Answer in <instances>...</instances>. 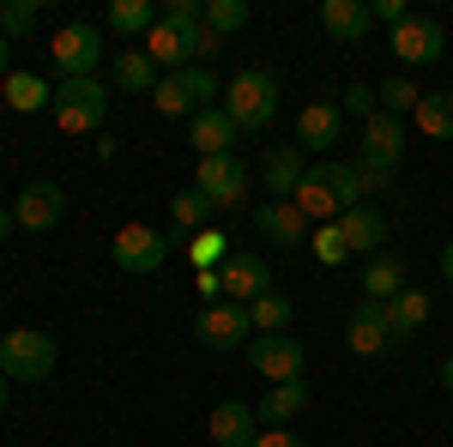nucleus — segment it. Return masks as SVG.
<instances>
[{
    "label": "nucleus",
    "mask_w": 453,
    "mask_h": 447,
    "mask_svg": "<svg viewBox=\"0 0 453 447\" xmlns=\"http://www.w3.org/2000/svg\"><path fill=\"white\" fill-rule=\"evenodd\" d=\"M194 290L206 297V309H211V303H224V284H218V273H200V278H194Z\"/></svg>",
    "instance_id": "49530a36"
},
{
    "label": "nucleus",
    "mask_w": 453,
    "mask_h": 447,
    "mask_svg": "<svg viewBox=\"0 0 453 447\" xmlns=\"http://www.w3.org/2000/svg\"><path fill=\"white\" fill-rule=\"evenodd\" d=\"M339 230H345L350 254H375V248L387 242V218L375 206H350L345 218H339Z\"/></svg>",
    "instance_id": "412c9836"
},
{
    "label": "nucleus",
    "mask_w": 453,
    "mask_h": 447,
    "mask_svg": "<svg viewBox=\"0 0 453 447\" xmlns=\"http://www.w3.org/2000/svg\"><path fill=\"white\" fill-rule=\"evenodd\" d=\"M115 85H121V91H157V67L145 61V49L115 55Z\"/></svg>",
    "instance_id": "2f4dec72"
},
{
    "label": "nucleus",
    "mask_w": 453,
    "mask_h": 447,
    "mask_svg": "<svg viewBox=\"0 0 453 447\" xmlns=\"http://www.w3.org/2000/svg\"><path fill=\"white\" fill-rule=\"evenodd\" d=\"M170 254H175L170 236L151 230V224H127V230H115V266H121V273H157Z\"/></svg>",
    "instance_id": "0eeeda50"
},
{
    "label": "nucleus",
    "mask_w": 453,
    "mask_h": 447,
    "mask_svg": "<svg viewBox=\"0 0 453 447\" xmlns=\"http://www.w3.org/2000/svg\"><path fill=\"white\" fill-rule=\"evenodd\" d=\"M164 19L194 31V25H206V6H200V0H170V6H164Z\"/></svg>",
    "instance_id": "a19ab883"
},
{
    "label": "nucleus",
    "mask_w": 453,
    "mask_h": 447,
    "mask_svg": "<svg viewBox=\"0 0 453 447\" xmlns=\"http://www.w3.org/2000/svg\"><path fill=\"white\" fill-rule=\"evenodd\" d=\"M290 206L303 212V218H309L314 230H320V224H339V218H345L339 194H333V175H326V164H314V170L303 175V188L290 194Z\"/></svg>",
    "instance_id": "ddd939ff"
},
{
    "label": "nucleus",
    "mask_w": 453,
    "mask_h": 447,
    "mask_svg": "<svg viewBox=\"0 0 453 447\" xmlns=\"http://www.w3.org/2000/svg\"><path fill=\"white\" fill-rule=\"evenodd\" d=\"M387 320H393V339H411L423 320H429V290H411V284H405V290L387 303Z\"/></svg>",
    "instance_id": "393cba45"
},
{
    "label": "nucleus",
    "mask_w": 453,
    "mask_h": 447,
    "mask_svg": "<svg viewBox=\"0 0 453 447\" xmlns=\"http://www.w3.org/2000/svg\"><path fill=\"white\" fill-rule=\"evenodd\" d=\"M12 218H19V230H31V236H49V230L67 218V188H61V181H31V188L19 194Z\"/></svg>",
    "instance_id": "9d476101"
},
{
    "label": "nucleus",
    "mask_w": 453,
    "mask_h": 447,
    "mask_svg": "<svg viewBox=\"0 0 453 447\" xmlns=\"http://www.w3.org/2000/svg\"><path fill=\"white\" fill-rule=\"evenodd\" d=\"M254 435H260L254 405H242V399L211 405V442H218V447H254Z\"/></svg>",
    "instance_id": "f3484780"
},
{
    "label": "nucleus",
    "mask_w": 453,
    "mask_h": 447,
    "mask_svg": "<svg viewBox=\"0 0 453 447\" xmlns=\"http://www.w3.org/2000/svg\"><path fill=\"white\" fill-rule=\"evenodd\" d=\"M6 61H12V49H6V36H0V79H6Z\"/></svg>",
    "instance_id": "8fccbe9b"
},
{
    "label": "nucleus",
    "mask_w": 453,
    "mask_h": 447,
    "mask_svg": "<svg viewBox=\"0 0 453 447\" xmlns=\"http://www.w3.org/2000/svg\"><path fill=\"white\" fill-rule=\"evenodd\" d=\"M181 85H188L194 115H200V109H211V97H218V73H211V67H188V73H181Z\"/></svg>",
    "instance_id": "e433bc0d"
},
{
    "label": "nucleus",
    "mask_w": 453,
    "mask_h": 447,
    "mask_svg": "<svg viewBox=\"0 0 453 447\" xmlns=\"http://www.w3.org/2000/svg\"><path fill=\"white\" fill-rule=\"evenodd\" d=\"M339 97H345V109H350V115H363V121L375 115V85H363V79H350Z\"/></svg>",
    "instance_id": "ea45409f"
},
{
    "label": "nucleus",
    "mask_w": 453,
    "mask_h": 447,
    "mask_svg": "<svg viewBox=\"0 0 453 447\" xmlns=\"http://www.w3.org/2000/svg\"><path fill=\"white\" fill-rule=\"evenodd\" d=\"M218 284H224V303H260L266 290H273V266L260 260V254H248V248H236L224 266H218Z\"/></svg>",
    "instance_id": "6e6552de"
},
{
    "label": "nucleus",
    "mask_w": 453,
    "mask_h": 447,
    "mask_svg": "<svg viewBox=\"0 0 453 447\" xmlns=\"http://www.w3.org/2000/svg\"><path fill=\"white\" fill-rule=\"evenodd\" d=\"M224 115L236 121V127H248V134H260L273 115H279V79L260 67L236 73L230 85H224Z\"/></svg>",
    "instance_id": "f03ea898"
},
{
    "label": "nucleus",
    "mask_w": 453,
    "mask_h": 447,
    "mask_svg": "<svg viewBox=\"0 0 453 447\" xmlns=\"http://www.w3.org/2000/svg\"><path fill=\"white\" fill-rule=\"evenodd\" d=\"M194 339L206 344V351H248V339H254L248 309H242V303H211V309H200Z\"/></svg>",
    "instance_id": "39448f33"
},
{
    "label": "nucleus",
    "mask_w": 453,
    "mask_h": 447,
    "mask_svg": "<svg viewBox=\"0 0 453 447\" xmlns=\"http://www.w3.org/2000/svg\"><path fill=\"white\" fill-rule=\"evenodd\" d=\"M49 109L61 121V134H97L104 115H109V85L104 79H61Z\"/></svg>",
    "instance_id": "7ed1b4c3"
},
{
    "label": "nucleus",
    "mask_w": 453,
    "mask_h": 447,
    "mask_svg": "<svg viewBox=\"0 0 453 447\" xmlns=\"http://www.w3.org/2000/svg\"><path fill=\"white\" fill-rule=\"evenodd\" d=\"M12 230H19V218H12V206H0V242H12Z\"/></svg>",
    "instance_id": "de8ad7c7"
},
{
    "label": "nucleus",
    "mask_w": 453,
    "mask_h": 447,
    "mask_svg": "<svg viewBox=\"0 0 453 447\" xmlns=\"http://www.w3.org/2000/svg\"><path fill=\"white\" fill-rule=\"evenodd\" d=\"M254 230L273 242V248H303L309 242V218L290 206V200H266V206L254 212Z\"/></svg>",
    "instance_id": "2eb2a0df"
},
{
    "label": "nucleus",
    "mask_w": 453,
    "mask_h": 447,
    "mask_svg": "<svg viewBox=\"0 0 453 447\" xmlns=\"http://www.w3.org/2000/svg\"><path fill=\"white\" fill-rule=\"evenodd\" d=\"M151 104H157V115H194V104H188V85H181V73H170V79H157Z\"/></svg>",
    "instance_id": "c9c22d12"
},
{
    "label": "nucleus",
    "mask_w": 453,
    "mask_h": 447,
    "mask_svg": "<svg viewBox=\"0 0 453 447\" xmlns=\"http://www.w3.org/2000/svg\"><path fill=\"white\" fill-rule=\"evenodd\" d=\"M236 121L224 115V104H211V109H200L194 115V145H200V158H230L236 151Z\"/></svg>",
    "instance_id": "6ab92c4d"
},
{
    "label": "nucleus",
    "mask_w": 453,
    "mask_h": 447,
    "mask_svg": "<svg viewBox=\"0 0 453 447\" xmlns=\"http://www.w3.org/2000/svg\"><path fill=\"white\" fill-rule=\"evenodd\" d=\"M254 447H309V442H303V435H290V429H260Z\"/></svg>",
    "instance_id": "a18cd8bd"
},
{
    "label": "nucleus",
    "mask_w": 453,
    "mask_h": 447,
    "mask_svg": "<svg viewBox=\"0 0 453 447\" xmlns=\"http://www.w3.org/2000/svg\"><path fill=\"white\" fill-rule=\"evenodd\" d=\"M369 12H375V19H381V25H393V31H399V25H405V19H411V12H405V0H375V6H369Z\"/></svg>",
    "instance_id": "c03bdc74"
},
{
    "label": "nucleus",
    "mask_w": 453,
    "mask_h": 447,
    "mask_svg": "<svg viewBox=\"0 0 453 447\" xmlns=\"http://www.w3.org/2000/svg\"><path fill=\"white\" fill-rule=\"evenodd\" d=\"M339 127H345V115H339V104H309L303 115H296V139L303 145H339Z\"/></svg>",
    "instance_id": "5701e85b"
},
{
    "label": "nucleus",
    "mask_w": 453,
    "mask_h": 447,
    "mask_svg": "<svg viewBox=\"0 0 453 447\" xmlns=\"http://www.w3.org/2000/svg\"><path fill=\"white\" fill-rule=\"evenodd\" d=\"M303 175H309V158H303V145H279V151L266 158L260 181H266V194H273V200H290V194L303 188Z\"/></svg>",
    "instance_id": "aec40b11"
},
{
    "label": "nucleus",
    "mask_w": 453,
    "mask_h": 447,
    "mask_svg": "<svg viewBox=\"0 0 453 447\" xmlns=\"http://www.w3.org/2000/svg\"><path fill=\"white\" fill-rule=\"evenodd\" d=\"M441 381H448V387H453V357H448V363H441Z\"/></svg>",
    "instance_id": "3c124183"
},
{
    "label": "nucleus",
    "mask_w": 453,
    "mask_h": 447,
    "mask_svg": "<svg viewBox=\"0 0 453 447\" xmlns=\"http://www.w3.org/2000/svg\"><path fill=\"white\" fill-rule=\"evenodd\" d=\"M411 121H418V134H429V139H453V91H423L418 109H411Z\"/></svg>",
    "instance_id": "b1692460"
},
{
    "label": "nucleus",
    "mask_w": 453,
    "mask_h": 447,
    "mask_svg": "<svg viewBox=\"0 0 453 447\" xmlns=\"http://www.w3.org/2000/svg\"><path fill=\"white\" fill-rule=\"evenodd\" d=\"M357 181H363V194H387V188H393V170H375V164H357Z\"/></svg>",
    "instance_id": "37998d69"
},
{
    "label": "nucleus",
    "mask_w": 453,
    "mask_h": 447,
    "mask_svg": "<svg viewBox=\"0 0 453 447\" xmlns=\"http://www.w3.org/2000/svg\"><path fill=\"white\" fill-rule=\"evenodd\" d=\"M309 248H314V260H320V266H345V260H350V242H345V230H339V224L309 230Z\"/></svg>",
    "instance_id": "72a5a7b5"
},
{
    "label": "nucleus",
    "mask_w": 453,
    "mask_h": 447,
    "mask_svg": "<svg viewBox=\"0 0 453 447\" xmlns=\"http://www.w3.org/2000/svg\"><path fill=\"white\" fill-rule=\"evenodd\" d=\"M230 254H236V248H230V236H224V230H211V224L188 236V260H194L200 273H218V266H224Z\"/></svg>",
    "instance_id": "cd10ccee"
},
{
    "label": "nucleus",
    "mask_w": 453,
    "mask_h": 447,
    "mask_svg": "<svg viewBox=\"0 0 453 447\" xmlns=\"http://www.w3.org/2000/svg\"><path fill=\"white\" fill-rule=\"evenodd\" d=\"M248 363H254V375L266 381H303V363H309V351L303 339H290V333H273V339H248Z\"/></svg>",
    "instance_id": "423d86ee"
},
{
    "label": "nucleus",
    "mask_w": 453,
    "mask_h": 447,
    "mask_svg": "<svg viewBox=\"0 0 453 447\" xmlns=\"http://www.w3.org/2000/svg\"><path fill=\"white\" fill-rule=\"evenodd\" d=\"M441 49H448V25L441 19H405L399 31H393V55H399V67H429V61H441Z\"/></svg>",
    "instance_id": "1a4fd4ad"
},
{
    "label": "nucleus",
    "mask_w": 453,
    "mask_h": 447,
    "mask_svg": "<svg viewBox=\"0 0 453 447\" xmlns=\"http://www.w3.org/2000/svg\"><path fill=\"white\" fill-rule=\"evenodd\" d=\"M363 290H369V303H393V297L405 290V266H399L393 254H375V260L363 266Z\"/></svg>",
    "instance_id": "a878e982"
},
{
    "label": "nucleus",
    "mask_w": 453,
    "mask_h": 447,
    "mask_svg": "<svg viewBox=\"0 0 453 447\" xmlns=\"http://www.w3.org/2000/svg\"><path fill=\"white\" fill-rule=\"evenodd\" d=\"M194 188L206 194L211 206H236L248 194V164L230 151V158H200V175H194Z\"/></svg>",
    "instance_id": "9b49d317"
},
{
    "label": "nucleus",
    "mask_w": 453,
    "mask_h": 447,
    "mask_svg": "<svg viewBox=\"0 0 453 447\" xmlns=\"http://www.w3.org/2000/svg\"><path fill=\"white\" fill-rule=\"evenodd\" d=\"M399 158H405V121H393V115H369V121H363V145H357V164L399 170Z\"/></svg>",
    "instance_id": "f8f14e48"
},
{
    "label": "nucleus",
    "mask_w": 453,
    "mask_h": 447,
    "mask_svg": "<svg viewBox=\"0 0 453 447\" xmlns=\"http://www.w3.org/2000/svg\"><path fill=\"white\" fill-rule=\"evenodd\" d=\"M200 31V25H194ZM194 31L188 25H170V19H157L151 31H145V61L151 67H194Z\"/></svg>",
    "instance_id": "4468645a"
},
{
    "label": "nucleus",
    "mask_w": 453,
    "mask_h": 447,
    "mask_svg": "<svg viewBox=\"0 0 453 447\" xmlns=\"http://www.w3.org/2000/svg\"><path fill=\"white\" fill-rule=\"evenodd\" d=\"M387 344H393V320H387V303H357V314H350V351L357 357H381Z\"/></svg>",
    "instance_id": "dca6fc26"
},
{
    "label": "nucleus",
    "mask_w": 453,
    "mask_h": 447,
    "mask_svg": "<svg viewBox=\"0 0 453 447\" xmlns=\"http://www.w3.org/2000/svg\"><path fill=\"white\" fill-rule=\"evenodd\" d=\"M36 25V0H0V36H25Z\"/></svg>",
    "instance_id": "4c0bfd02"
},
{
    "label": "nucleus",
    "mask_w": 453,
    "mask_h": 447,
    "mask_svg": "<svg viewBox=\"0 0 453 447\" xmlns=\"http://www.w3.org/2000/svg\"><path fill=\"white\" fill-rule=\"evenodd\" d=\"M6 387H12V381H6V375H0V412H6Z\"/></svg>",
    "instance_id": "603ef678"
},
{
    "label": "nucleus",
    "mask_w": 453,
    "mask_h": 447,
    "mask_svg": "<svg viewBox=\"0 0 453 447\" xmlns=\"http://www.w3.org/2000/svg\"><path fill=\"white\" fill-rule=\"evenodd\" d=\"M441 278H448V284H453V242H448V248H441Z\"/></svg>",
    "instance_id": "09e8293b"
},
{
    "label": "nucleus",
    "mask_w": 453,
    "mask_h": 447,
    "mask_svg": "<svg viewBox=\"0 0 453 447\" xmlns=\"http://www.w3.org/2000/svg\"><path fill=\"white\" fill-rule=\"evenodd\" d=\"M369 25H375V12L363 0H320V31L333 42H363Z\"/></svg>",
    "instance_id": "a211bd4d"
},
{
    "label": "nucleus",
    "mask_w": 453,
    "mask_h": 447,
    "mask_svg": "<svg viewBox=\"0 0 453 447\" xmlns=\"http://www.w3.org/2000/svg\"><path fill=\"white\" fill-rule=\"evenodd\" d=\"M6 104L19 109V115H31V109H42V104H55V91L36 79V73H6Z\"/></svg>",
    "instance_id": "c756f323"
},
{
    "label": "nucleus",
    "mask_w": 453,
    "mask_h": 447,
    "mask_svg": "<svg viewBox=\"0 0 453 447\" xmlns=\"http://www.w3.org/2000/svg\"><path fill=\"white\" fill-rule=\"evenodd\" d=\"M55 363H61V351L49 333H36V327H12V333H0V375L6 381H49L55 375Z\"/></svg>",
    "instance_id": "f257e3e1"
},
{
    "label": "nucleus",
    "mask_w": 453,
    "mask_h": 447,
    "mask_svg": "<svg viewBox=\"0 0 453 447\" xmlns=\"http://www.w3.org/2000/svg\"><path fill=\"white\" fill-rule=\"evenodd\" d=\"M326 175H333V194H339V206H363V181H357V164H326Z\"/></svg>",
    "instance_id": "58836bf2"
},
{
    "label": "nucleus",
    "mask_w": 453,
    "mask_h": 447,
    "mask_svg": "<svg viewBox=\"0 0 453 447\" xmlns=\"http://www.w3.org/2000/svg\"><path fill=\"white\" fill-rule=\"evenodd\" d=\"M49 55H55L61 79H91L97 61H104V31L97 25H61L55 42H49Z\"/></svg>",
    "instance_id": "20e7f679"
},
{
    "label": "nucleus",
    "mask_w": 453,
    "mask_h": 447,
    "mask_svg": "<svg viewBox=\"0 0 453 447\" xmlns=\"http://www.w3.org/2000/svg\"><path fill=\"white\" fill-rule=\"evenodd\" d=\"M218 49H224V36L200 25V31H194V67H206V61H218Z\"/></svg>",
    "instance_id": "79ce46f5"
},
{
    "label": "nucleus",
    "mask_w": 453,
    "mask_h": 447,
    "mask_svg": "<svg viewBox=\"0 0 453 447\" xmlns=\"http://www.w3.org/2000/svg\"><path fill=\"white\" fill-rule=\"evenodd\" d=\"M303 405H309V381H279V387L260 399V412H254V417H260L266 429H284V423L303 412Z\"/></svg>",
    "instance_id": "4be33fe9"
},
{
    "label": "nucleus",
    "mask_w": 453,
    "mask_h": 447,
    "mask_svg": "<svg viewBox=\"0 0 453 447\" xmlns=\"http://www.w3.org/2000/svg\"><path fill=\"white\" fill-rule=\"evenodd\" d=\"M418 85L411 79H387V85H375V104H381V115H393V121H405L411 109H418Z\"/></svg>",
    "instance_id": "473e14b6"
},
{
    "label": "nucleus",
    "mask_w": 453,
    "mask_h": 447,
    "mask_svg": "<svg viewBox=\"0 0 453 447\" xmlns=\"http://www.w3.org/2000/svg\"><path fill=\"white\" fill-rule=\"evenodd\" d=\"M290 297H279V290H266L260 303H248V327L260 333V339H273V333H290Z\"/></svg>",
    "instance_id": "bb28decb"
},
{
    "label": "nucleus",
    "mask_w": 453,
    "mask_h": 447,
    "mask_svg": "<svg viewBox=\"0 0 453 447\" xmlns=\"http://www.w3.org/2000/svg\"><path fill=\"white\" fill-rule=\"evenodd\" d=\"M248 25V0H206V31L230 36Z\"/></svg>",
    "instance_id": "f704fd0d"
},
{
    "label": "nucleus",
    "mask_w": 453,
    "mask_h": 447,
    "mask_svg": "<svg viewBox=\"0 0 453 447\" xmlns=\"http://www.w3.org/2000/svg\"><path fill=\"white\" fill-rule=\"evenodd\" d=\"M157 19H164V12H157L151 0H109V25H115V31H127V36H145Z\"/></svg>",
    "instance_id": "c85d7f7f"
},
{
    "label": "nucleus",
    "mask_w": 453,
    "mask_h": 447,
    "mask_svg": "<svg viewBox=\"0 0 453 447\" xmlns=\"http://www.w3.org/2000/svg\"><path fill=\"white\" fill-rule=\"evenodd\" d=\"M211 200L206 194H200V188H181V194H175L170 200V218H175V230H188V236H194V230H206V218H211Z\"/></svg>",
    "instance_id": "7c9ffc66"
}]
</instances>
